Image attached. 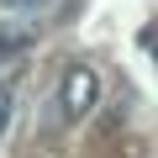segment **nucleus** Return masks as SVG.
<instances>
[{
	"label": "nucleus",
	"instance_id": "obj_1",
	"mask_svg": "<svg viewBox=\"0 0 158 158\" xmlns=\"http://www.w3.org/2000/svg\"><path fill=\"white\" fill-rule=\"evenodd\" d=\"M95 106H100V74L90 63H69L63 79H58V111L69 121H85Z\"/></svg>",
	"mask_w": 158,
	"mask_h": 158
},
{
	"label": "nucleus",
	"instance_id": "obj_2",
	"mask_svg": "<svg viewBox=\"0 0 158 158\" xmlns=\"http://www.w3.org/2000/svg\"><path fill=\"white\" fill-rule=\"evenodd\" d=\"M37 42V32L27 27V21H6V27H0V58H11V53H27Z\"/></svg>",
	"mask_w": 158,
	"mask_h": 158
},
{
	"label": "nucleus",
	"instance_id": "obj_3",
	"mask_svg": "<svg viewBox=\"0 0 158 158\" xmlns=\"http://www.w3.org/2000/svg\"><path fill=\"white\" fill-rule=\"evenodd\" d=\"M6 127H11V90L0 85V137H6Z\"/></svg>",
	"mask_w": 158,
	"mask_h": 158
},
{
	"label": "nucleus",
	"instance_id": "obj_4",
	"mask_svg": "<svg viewBox=\"0 0 158 158\" xmlns=\"http://www.w3.org/2000/svg\"><path fill=\"white\" fill-rule=\"evenodd\" d=\"M6 11H32V6H42V0H0Z\"/></svg>",
	"mask_w": 158,
	"mask_h": 158
},
{
	"label": "nucleus",
	"instance_id": "obj_5",
	"mask_svg": "<svg viewBox=\"0 0 158 158\" xmlns=\"http://www.w3.org/2000/svg\"><path fill=\"white\" fill-rule=\"evenodd\" d=\"M153 58H158V48H153Z\"/></svg>",
	"mask_w": 158,
	"mask_h": 158
}]
</instances>
